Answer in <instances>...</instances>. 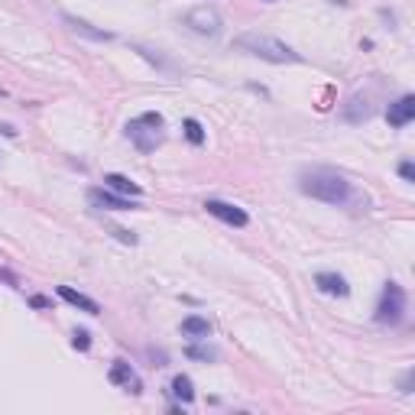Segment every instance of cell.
I'll use <instances>...</instances> for the list:
<instances>
[{
    "mask_svg": "<svg viewBox=\"0 0 415 415\" xmlns=\"http://www.w3.org/2000/svg\"><path fill=\"white\" fill-rule=\"evenodd\" d=\"M0 279H3V282H10V286H16V279H13L10 273H3V269H0Z\"/></svg>",
    "mask_w": 415,
    "mask_h": 415,
    "instance_id": "obj_24",
    "label": "cell"
},
{
    "mask_svg": "<svg viewBox=\"0 0 415 415\" xmlns=\"http://www.w3.org/2000/svg\"><path fill=\"white\" fill-rule=\"evenodd\" d=\"M399 390H403V392H412V370H409V373L403 377V383H399Z\"/></svg>",
    "mask_w": 415,
    "mask_h": 415,
    "instance_id": "obj_21",
    "label": "cell"
},
{
    "mask_svg": "<svg viewBox=\"0 0 415 415\" xmlns=\"http://www.w3.org/2000/svg\"><path fill=\"white\" fill-rule=\"evenodd\" d=\"M127 140L140 153H156L162 147V140H166V121H162V114L147 110V114L134 117V121L127 123Z\"/></svg>",
    "mask_w": 415,
    "mask_h": 415,
    "instance_id": "obj_3",
    "label": "cell"
},
{
    "mask_svg": "<svg viewBox=\"0 0 415 415\" xmlns=\"http://www.w3.org/2000/svg\"><path fill=\"white\" fill-rule=\"evenodd\" d=\"M399 175H403L405 182H412V179H415V166H412V162H409V159H405L403 166H399Z\"/></svg>",
    "mask_w": 415,
    "mask_h": 415,
    "instance_id": "obj_20",
    "label": "cell"
},
{
    "mask_svg": "<svg viewBox=\"0 0 415 415\" xmlns=\"http://www.w3.org/2000/svg\"><path fill=\"white\" fill-rule=\"evenodd\" d=\"M72 347H75V351H88V347H91V334L78 328V331L72 334Z\"/></svg>",
    "mask_w": 415,
    "mask_h": 415,
    "instance_id": "obj_18",
    "label": "cell"
},
{
    "mask_svg": "<svg viewBox=\"0 0 415 415\" xmlns=\"http://www.w3.org/2000/svg\"><path fill=\"white\" fill-rule=\"evenodd\" d=\"M412 117H415V98L412 95H403V98L396 101V104H390V110H386V121H390L392 127H405Z\"/></svg>",
    "mask_w": 415,
    "mask_h": 415,
    "instance_id": "obj_10",
    "label": "cell"
},
{
    "mask_svg": "<svg viewBox=\"0 0 415 415\" xmlns=\"http://www.w3.org/2000/svg\"><path fill=\"white\" fill-rule=\"evenodd\" d=\"M182 130H185V136H188V143H195V147L205 143V130H201V123H198L195 117H188V121L182 123Z\"/></svg>",
    "mask_w": 415,
    "mask_h": 415,
    "instance_id": "obj_17",
    "label": "cell"
},
{
    "mask_svg": "<svg viewBox=\"0 0 415 415\" xmlns=\"http://www.w3.org/2000/svg\"><path fill=\"white\" fill-rule=\"evenodd\" d=\"M108 379L114 383V386H127L130 392H140V379H136L134 366H130V364H123V360H114V364H110Z\"/></svg>",
    "mask_w": 415,
    "mask_h": 415,
    "instance_id": "obj_9",
    "label": "cell"
},
{
    "mask_svg": "<svg viewBox=\"0 0 415 415\" xmlns=\"http://www.w3.org/2000/svg\"><path fill=\"white\" fill-rule=\"evenodd\" d=\"M0 134H3V136H16V130H13L10 123H0Z\"/></svg>",
    "mask_w": 415,
    "mask_h": 415,
    "instance_id": "obj_23",
    "label": "cell"
},
{
    "mask_svg": "<svg viewBox=\"0 0 415 415\" xmlns=\"http://www.w3.org/2000/svg\"><path fill=\"white\" fill-rule=\"evenodd\" d=\"M188 357H195V360H214V351L211 347H188Z\"/></svg>",
    "mask_w": 415,
    "mask_h": 415,
    "instance_id": "obj_19",
    "label": "cell"
},
{
    "mask_svg": "<svg viewBox=\"0 0 415 415\" xmlns=\"http://www.w3.org/2000/svg\"><path fill=\"white\" fill-rule=\"evenodd\" d=\"M315 286H318V289H321L325 295H338V299H344V295L351 292L347 279H344V276H338V273H318V276H315Z\"/></svg>",
    "mask_w": 415,
    "mask_h": 415,
    "instance_id": "obj_12",
    "label": "cell"
},
{
    "mask_svg": "<svg viewBox=\"0 0 415 415\" xmlns=\"http://www.w3.org/2000/svg\"><path fill=\"white\" fill-rule=\"evenodd\" d=\"M299 188H302L305 195L325 201V205H344V201L351 198V182L344 179L341 172L325 169V166L302 172V175H299Z\"/></svg>",
    "mask_w": 415,
    "mask_h": 415,
    "instance_id": "obj_1",
    "label": "cell"
},
{
    "mask_svg": "<svg viewBox=\"0 0 415 415\" xmlns=\"http://www.w3.org/2000/svg\"><path fill=\"white\" fill-rule=\"evenodd\" d=\"M182 334H185V338H192V341H208V334H211V321L201 318V315L182 318Z\"/></svg>",
    "mask_w": 415,
    "mask_h": 415,
    "instance_id": "obj_14",
    "label": "cell"
},
{
    "mask_svg": "<svg viewBox=\"0 0 415 415\" xmlns=\"http://www.w3.org/2000/svg\"><path fill=\"white\" fill-rule=\"evenodd\" d=\"M59 299H65L68 305L81 308V312H88V315H98V312H101V305H98V302H95V299H88V295L75 292L72 286H59Z\"/></svg>",
    "mask_w": 415,
    "mask_h": 415,
    "instance_id": "obj_13",
    "label": "cell"
},
{
    "mask_svg": "<svg viewBox=\"0 0 415 415\" xmlns=\"http://www.w3.org/2000/svg\"><path fill=\"white\" fill-rule=\"evenodd\" d=\"M88 201L95 208H101V211H134V201L130 198L117 195V192H110V188H91L88 192Z\"/></svg>",
    "mask_w": 415,
    "mask_h": 415,
    "instance_id": "obj_7",
    "label": "cell"
},
{
    "mask_svg": "<svg viewBox=\"0 0 415 415\" xmlns=\"http://www.w3.org/2000/svg\"><path fill=\"white\" fill-rule=\"evenodd\" d=\"M266 3H273V0H266Z\"/></svg>",
    "mask_w": 415,
    "mask_h": 415,
    "instance_id": "obj_25",
    "label": "cell"
},
{
    "mask_svg": "<svg viewBox=\"0 0 415 415\" xmlns=\"http://www.w3.org/2000/svg\"><path fill=\"white\" fill-rule=\"evenodd\" d=\"M62 20H65V26L72 29L75 36L95 39V42H110V39H114V33H108V29H95V26L88 23V20H78V16H72V13H65Z\"/></svg>",
    "mask_w": 415,
    "mask_h": 415,
    "instance_id": "obj_8",
    "label": "cell"
},
{
    "mask_svg": "<svg viewBox=\"0 0 415 415\" xmlns=\"http://www.w3.org/2000/svg\"><path fill=\"white\" fill-rule=\"evenodd\" d=\"M33 305H36V308H46V305H49V299H42V295H33Z\"/></svg>",
    "mask_w": 415,
    "mask_h": 415,
    "instance_id": "obj_22",
    "label": "cell"
},
{
    "mask_svg": "<svg viewBox=\"0 0 415 415\" xmlns=\"http://www.w3.org/2000/svg\"><path fill=\"white\" fill-rule=\"evenodd\" d=\"M169 390H172V396H175V399H182V403H192V399H195V386H192V379L182 377V373L172 379Z\"/></svg>",
    "mask_w": 415,
    "mask_h": 415,
    "instance_id": "obj_16",
    "label": "cell"
},
{
    "mask_svg": "<svg viewBox=\"0 0 415 415\" xmlns=\"http://www.w3.org/2000/svg\"><path fill=\"white\" fill-rule=\"evenodd\" d=\"M185 26L198 33V36H218L221 33V13L214 7H195V10L185 13Z\"/></svg>",
    "mask_w": 415,
    "mask_h": 415,
    "instance_id": "obj_5",
    "label": "cell"
},
{
    "mask_svg": "<svg viewBox=\"0 0 415 415\" xmlns=\"http://www.w3.org/2000/svg\"><path fill=\"white\" fill-rule=\"evenodd\" d=\"M370 117V108H366V98H351L347 104H344V121H351V123H360Z\"/></svg>",
    "mask_w": 415,
    "mask_h": 415,
    "instance_id": "obj_15",
    "label": "cell"
},
{
    "mask_svg": "<svg viewBox=\"0 0 415 415\" xmlns=\"http://www.w3.org/2000/svg\"><path fill=\"white\" fill-rule=\"evenodd\" d=\"M405 315V289L399 282H386L383 292H379V302H377V321L379 325H399Z\"/></svg>",
    "mask_w": 415,
    "mask_h": 415,
    "instance_id": "obj_4",
    "label": "cell"
},
{
    "mask_svg": "<svg viewBox=\"0 0 415 415\" xmlns=\"http://www.w3.org/2000/svg\"><path fill=\"white\" fill-rule=\"evenodd\" d=\"M205 208H208V214H214L218 221L231 224V227H247V224H250L247 211L244 208H237V205H227V201H218V198H208Z\"/></svg>",
    "mask_w": 415,
    "mask_h": 415,
    "instance_id": "obj_6",
    "label": "cell"
},
{
    "mask_svg": "<svg viewBox=\"0 0 415 415\" xmlns=\"http://www.w3.org/2000/svg\"><path fill=\"white\" fill-rule=\"evenodd\" d=\"M104 188H110V192H117V195H123V198L143 195V188L136 182H130L127 175H121V172H108V175H104Z\"/></svg>",
    "mask_w": 415,
    "mask_h": 415,
    "instance_id": "obj_11",
    "label": "cell"
},
{
    "mask_svg": "<svg viewBox=\"0 0 415 415\" xmlns=\"http://www.w3.org/2000/svg\"><path fill=\"white\" fill-rule=\"evenodd\" d=\"M234 49L237 52H247V55H253V59H263V62H276V65H292V62H302V55L292 49V46H286L279 42L276 36H266V33H244V36L234 39Z\"/></svg>",
    "mask_w": 415,
    "mask_h": 415,
    "instance_id": "obj_2",
    "label": "cell"
}]
</instances>
